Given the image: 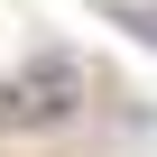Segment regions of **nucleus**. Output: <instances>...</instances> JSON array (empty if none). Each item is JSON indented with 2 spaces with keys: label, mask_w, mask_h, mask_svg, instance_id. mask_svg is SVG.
<instances>
[{
  "label": "nucleus",
  "mask_w": 157,
  "mask_h": 157,
  "mask_svg": "<svg viewBox=\"0 0 157 157\" xmlns=\"http://www.w3.org/2000/svg\"><path fill=\"white\" fill-rule=\"evenodd\" d=\"M120 28H129V37H139V46H157V10H129V19H120Z\"/></svg>",
  "instance_id": "nucleus-2"
},
{
  "label": "nucleus",
  "mask_w": 157,
  "mask_h": 157,
  "mask_svg": "<svg viewBox=\"0 0 157 157\" xmlns=\"http://www.w3.org/2000/svg\"><path fill=\"white\" fill-rule=\"evenodd\" d=\"M74 111H83V56H28L19 74H0V129H65Z\"/></svg>",
  "instance_id": "nucleus-1"
}]
</instances>
